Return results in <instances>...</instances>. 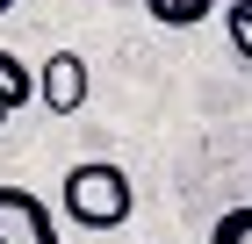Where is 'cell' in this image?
Segmentation results:
<instances>
[{
	"label": "cell",
	"instance_id": "cell-1",
	"mask_svg": "<svg viewBox=\"0 0 252 244\" xmlns=\"http://www.w3.org/2000/svg\"><path fill=\"white\" fill-rule=\"evenodd\" d=\"M130 208H137V187H130L123 165L87 158V165L65 172V223H79V230H123Z\"/></svg>",
	"mask_w": 252,
	"mask_h": 244
},
{
	"label": "cell",
	"instance_id": "cell-2",
	"mask_svg": "<svg viewBox=\"0 0 252 244\" xmlns=\"http://www.w3.org/2000/svg\"><path fill=\"white\" fill-rule=\"evenodd\" d=\"M87 86H94V79H87V57H79V51L43 57V72H36V101L51 115H79V108H87Z\"/></svg>",
	"mask_w": 252,
	"mask_h": 244
},
{
	"label": "cell",
	"instance_id": "cell-3",
	"mask_svg": "<svg viewBox=\"0 0 252 244\" xmlns=\"http://www.w3.org/2000/svg\"><path fill=\"white\" fill-rule=\"evenodd\" d=\"M0 244H58L51 208H43L29 187H0Z\"/></svg>",
	"mask_w": 252,
	"mask_h": 244
},
{
	"label": "cell",
	"instance_id": "cell-4",
	"mask_svg": "<svg viewBox=\"0 0 252 244\" xmlns=\"http://www.w3.org/2000/svg\"><path fill=\"white\" fill-rule=\"evenodd\" d=\"M29 101H36V72H29L15 51H0V130H7Z\"/></svg>",
	"mask_w": 252,
	"mask_h": 244
},
{
	"label": "cell",
	"instance_id": "cell-5",
	"mask_svg": "<svg viewBox=\"0 0 252 244\" xmlns=\"http://www.w3.org/2000/svg\"><path fill=\"white\" fill-rule=\"evenodd\" d=\"M152 7V22H166V29H194V22H209L223 0H144Z\"/></svg>",
	"mask_w": 252,
	"mask_h": 244
},
{
	"label": "cell",
	"instance_id": "cell-6",
	"mask_svg": "<svg viewBox=\"0 0 252 244\" xmlns=\"http://www.w3.org/2000/svg\"><path fill=\"white\" fill-rule=\"evenodd\" d=\"M223 29H231V51L252 65V0H231L223 7Z\"/></svg>",
	"mask_w": 252,
	"mask_h": 244
},
{
	"label": "cell",
	"instance_id": "cell-7",
	"mask_svg": "<svg viewBox=\"0 0 252 244\" xmlns=\"http://www.w3.org/2000/svg\"><path fill=\"white\" fill-rule=\"evenodd\" d=\"M209 244H252V201H245V208H231V216H216Z\"/></svg>",
	"mask_w": 252,
	"mask_h": 244
},
{
	"label": "cell",
	"instance_id": "cell-8",
	"mask_svg": "<svg viewBox=\"0 0 252 244\" xmlns=\"http://www.w3.org/2000/svg\"><path fill=\"white\" fill-rule=\"evenodd\" d=\"M7 7H15V0H0V15H7Z\"/></svg>",
	"mask_w": 252,
	"mask_h": 244
}]
</instances>
